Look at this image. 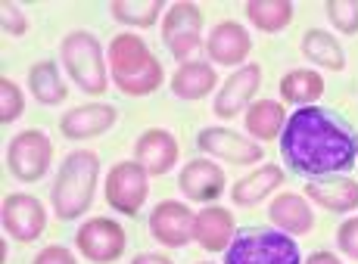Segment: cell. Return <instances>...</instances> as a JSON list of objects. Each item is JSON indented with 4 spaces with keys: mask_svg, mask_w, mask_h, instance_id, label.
<instances>
[{
    "mask_svg": "<svg viewBox=\"0 0 358 264\" xmlns=\"http://www.w3.org/2000/svg\"><path fill=\"white\" fill-rule=\"evenodd\" d=\"M0 13H3V31L10 34V38H22V34L29 31V19L19 10V3H3Z\"/></svg>",
    "mask_w": 358,
    "mask_h": 264,
    "instance_id": "4dcf8cb0",
    "label": "cell"
},
{
    "mask_svg": "<svg viewBox=\"0 0 358 264\" xmlns=\"http://www.w3.org/2000/svg\"><path fill=\"white\" fill-rule=\"evenodd\" d=\"M162 38L169 44L171 57L187 59L199 50L203 41V13L196 3H171V10L162 19Z\"/></svg>",
    "mask_w": 358,
    "mask_h": 264,
    "instance_id": "52a82bcc",
    "label": "cell"
},
{
    "mask_svg": "<svg viewBox=\"0 0 358 264\" xmlns=\"http://www.w3.org/2000/svg\"><path fill=\"white\" fill-rule=\"evenodd\" d=\"M336 242H340V249L349 255V258L358 261V218L343 221L340 233H336Z\"/></svg>",
    "mask_w": 358,
    "mask_h": 264,
    "instance_id": "1f68e13d",
    "label": "cell"
},
{
    "mask_svg": "<svg viewBox=\"0 0 358 264\" xmlns=\"http://www.w3.org/2000/svg\"><path fill=\"white\" fill-rule=\"evenodd\" d=\"M308 199L327 212H352L358 208V180L352 177H312L306 186Z\"/></svg>",
    "mask_w": 358,
    "mask_h": 264,
    "instance_id": "ac0fdd59",
    "label": "cell"
},
{
    "mask_svg": "<svg viewBox=\"0 0 358 264\" xmlns=\"http://www.w3.org/2000/svg\"><path fill=\"white\" fill-rule=\"evenodd\" d=\"M178 184H181L184 196L194 199V203H212L224 193V171L218 165L206 162V159H194V162L184 165Z\"/></svg>",
    "mask_w": 358,
    "mask_h": 264,
    "instance_id": "2e32d148",
    "label": "cell"
},
{
    "mask_svg": "<svg viewBox=\"0 0 358 264\" xmlns=\"http://www.w3.org/2000/svg\"><path fill=\"white\" fill-rule=\"evenodd\" d=\"M63 66L72 81L85 94H103L106 90V66H103V47L91 31H72L63 41Z\"/></svg>",
    "mask_w": 358,
    "mask_h": 264,
    "instance_id": "5b68a950",
    "label": "cell"
},
{
    "mask_svg": "<svg viewBox=\"0 0 358 264\" xmlns=\"http://www.w3.org/2000/svg\"><path fill=\"white\" fill-rule=\"evenodd\" d=\"M194 240L206 252H228L234 240V218L228 208H218V205L203 208L194 221Z\"/></svg>",
    "mask_w": 358,
    "mask_h": 264,
    "instance_id": "d6986e66",
    "label": "cell"
},
{
    "mask_svg": "<svg viewBox=\"0 0 358 264\" xmlns=\"http://www.w3.org/2000/svg\"><path fill=\"white\" fill-rule=\"evenodd\" d=\"M284 106L274 100H259L250 106L246 112V131H250L256 140H274L284 128Z\"/></svg>",
    "mask_w": 358,
    "mask_h": 264,
    "instance_id": "484cf974",
    "label": "cell"
},
{
    "mask_svg": "<svg viewBox=\"0 0 358 264\" xmlns=\"http://www.w3.org/2000/svg\"><path fill=\"white\" fill-rule=\"evenodd\" d=\"M280 94H284L287 103H296V106H312L321 94H324V78L312 68H296V72L284 75L280 78Z\"/></svg>",
    "mask_w": 358,
    "mask_h": 264,
    "instance_id": "cb8c5ba5",
    "label": "cell"
},
{
    "mask_svg": "<svg viewBox=\"0 0 358 264\" xmlns=\"http://www.w3.org/2000/svg\"><path fill=\"white\" fill-rule=\"evenodd\" d=\"M29 87H31L34 100L44 103V106H57V103H63L66 94H69L66 85H63V78H59V68L53 66L50 59H44V62H38V66H31V72H29Z\"/></svg>",
    "mask_w": 358,
    "mask_h": 264,
    "instance_id": "d4e9b609",
    "label": "cell"
},
{
    "mask_svg": "<svg viewBox=\"0 0 358 264\" xmlns=\"http://www.w3.org/2000/svg\"><path fill=\"white\" fill-rule=\"evenodd\" d=\"M78 252L94 264H109L115 258H122L125 252V230L109 218H91L78 227L75 233Z\"/></svg>",
    "mask_w": 358,
    "mask_h": 264,
    "instance_id": "ba28073f",
    "label": "cell"
},
{
    "mask_svg": "<svg viewBox=\"0 0 358 264\" xmlns=\"http://www.w3.org/2000/svg\"><path fill=\"white\" fill-rule=\"evenodd\" d=\"M280 149L293 171L308 177H330L355 165L358 137L346 122L330 115L327 109L302 106L287 118Z\"/></svg>",
    "mask_w": 358,
    "mask_h": 264,
    "instance_id": "6da1fadb",
    "label": "cell"
},
{
    "mask_svg": "<svg viewBox=\"0 0 358 264\" xmlns=\"http://www.w3.org/2000/svg\"><path fill=\"white\" fill-rule=\"evenodd\" d=\"M246 16L259 31H280L293 22V3H287V0H250Z\"/></svg>",
    "mask_w": 358,
    "mask_h": 264,
    "instance_id": "4316f807",
    "label": "cell"
},
{
    "mask_svg": "<svg viewBox=\"0 0 358 264\" xmlns=\"http://www.w3.org/2000/svg\"><path fill=\"white\" fill-rule=\"evenodd\" d=\"M147 171L141 162H119L106 177V199L115 212L137 214L141 205L147 203Z\"/></svg>",
    "mask_w": 358,
    "mask_h": 264,
    "instance_id": "9c48e42d",
    "label": "cell"
},
{
    "mask_svg": "<svg viewBox=\"0 0 358 264\" xmlns=\"http://www.w3.org/2000/svg\"><path fill=\"white\" fill-rule=\"evenodd\" d=\"M115 106H106V103H91V106H78L72 109L69 115H63L59 122V131L69 137V140H87V137L106 134L109 128L115 124Z\"/></svg>",
    "mask_w": 358,
    "mask_h": 264,
    "instance_id": "9a60e30c",
    "label": "cell"
},
{
    "mask_svg": "<svg viewBox=\"0 0 358 264\" xmlns=\"http://www.w3.org/2000/svg\"><path fill=\"white\" fill-rule=\"evenodd\" d=\"M97 175H100V159L94 156V152L78 149V152H72V156H66L57 184H53V193H50L53 212L63 221L81 218L94 203Z\"/></svg>",
    "mask_w": 358,
    "mask_h": 264,
    "instance_id": "3957f363",
    "label": "cell"
},
{
    "mask_svg": "<svg viewBox=\"0 0 358 264\" xmlns=\"http://www.w3.org/2000/svg\"><path fill=\"white\" fill-rule=\"evenodd\" d=\"M268 218L274 221V224L280 227L284 233H308L315 227V214L308 203L302 196H296V193H284V196H278L268 208Z\"/></svg>",
    "mask_w": 358,
    "mask_h": 264,
    "instance_id": "ffe728a7",
    "label": "cell"
},
{
    "mask_svg": "<svg viewBox=\"0 0 358 264\" xmlns=\"http://www.w3.org/2000/svg\"><path fill=\"white\" fill-rule=\"evenodd\" d=\"M162 13V0H115L113 16L125 25H137V29H150L156 25Z\"/></svg>",
    "mask_w": 358,
    "mask_h": 264,
    "instance_id": "83f0119b",
    "label": "cell"
},
{
    "mask_svg": "<svg viewBox=\"0 0 358 264\" xmlns=\"http://www.w3.org/2000/svg\"><path fill=\"white\" fill-rule=\"evenodd\" d=\"M215 81H218V75L209 62H184L175 72V78H171V90L181 100H203L215 87Z\"/></svg>",
    "mask_w": 358,
    "mask_h": 264,
    "instance_id": "7402d4cb",
    "label": "cell"
},
{
    "mask_svg": "<svg viewBox=\"0 0 358 264\" xmlns=\"http://www.w3.org/2000/svg\"><path fill=\"white\" fill-rule=\"evenodd\" d=\"M206 47H209V57L215 59L218 66H240V62L250 57L252 41H250V34H246L243 25H237V22H218L215 29L209 31V41H206Z\"/></svg>",
    "mask_w": 358,
    "mask_h": 264,
    "instance_id": "e0dca14e",
    "label": "cell"
},
{
    "mask_svg": "<svg viewBox=\"0 0 358 264\" xmlns=\"http://www.w3.org/2000/svg\"><path fill=\"white\" fill-rule=\"evenodd\" d=\"M137 162L143 165V171L153 177L159 175H169L171 168L178 165V140L175 134L162 128H150L141 134L137 140Z\"/></svg>",
    "mask_w": 358,
    "mask_h": 264,
    "instance_id": "4fadbf2b",
    "label": "cell"
},
{
    "mask_svg": "<svg viewBox=\"0 0 358 264\" xmlns=\"http://www.w3.org/2000/svg\"><path fill=\"white\" fill-rule=\"evenodd\" d=\"M22 90L13 85L10 78H0V122L10 124L22 115Z\"/></svg>",
    "mask_w": 358,
    "mask_h": 264,
    "instance_id": "f546056e",
    "label": "cell"
},
{
    "mask_svg": "<svg viewBox=\"0 0 358 264\" xmlns=\"http://www.w3.org/2000/svg\"><path fill=\"white\" fill-rule=\"evenodd\" d=\"M306 264H340V258L334 252H315V255H308Z\"/></svg>",
    "mask_w": 358,
    "mask_h": 264,
    "instance_id": "e575fe53",
    "label": "cell"
},
{
    "mask_svg": "<svg viewBox=\"0 0 358 264\" xmlns=\"http://www.w3.org/2000/svg\"><path fill=\"white\" fill-rule=\"evenodd\" d=\"M109 68H113L115 87L128 96H147L162 85L159 59L150 53V47L137 34L113 38V44H109Z\"/></svg>",
    "mask_w": 358,
    "mask_h": 264,
    "instance_id": "7a4b0ae2",
    "label": "cell"
},
{
    "mask_svg": "<svg viewBox=\"0 0 358 264\" xmlns=\"http://www.w3.org/2000/svg\"><path fill=\"white\" fill-rule=\"evenodd\" d=\"M262 85V68L259 66H243L224 81V87L215 96V115L234 118L246 109V103L256 96V90Z\"/></svg>",
    "mask_w": 358,
    "mask_h": 264,
    "instance_id": "5bb4252c",
    "label": "cell"
},
{
    "mask_svg": "<svg viewBox=\"0 0 358 264\" xmlns=\"http://www.w3.org/2000/svg\"><path fill=\"white\" fill-rule=\"evenodd\" d=\"M47 227V212L34 196L25 193H13L3 199V230L19 242H31L44 233Z\"/></svg>",
    "mask_w": 358,
    "mask_h": 264,
    "instance_id": "8fae6325",
    "label": "cell"
},
{
    "mask_svg": "<svg viewBox=\"0 0 358 264\" xmlns=\"http://www.w3.org/2000/svg\"><path fill=\"white\" fill-rule=\"evenodd\" d=\"M194 221H196V214L184 203L165 199V203H159L153 208V214H150V233L159 242H165V246L178 249L194 240Z\"/></svg>",
    "mask_w": 358,
    "mask_h": 264,
    "instance_id": "7c38bea8",
    "label": "cell"
},
{
    "mask_svg": "<svg viewBox=\"0 0 358 264\" xmlns=\"http://www.w3.org/2000/svg\"><path fill=\"white\" fill-rule=\"evenodd\" d=\"M280 184H284V171H280L278 165H259L252 175H246L243 180L234 184L231 196L237 205H256L259 199H265L268 193L278 190Z\"/></svg>",
    "mask_w": 358,
    "mask_h": 264,
    "instance_id": "44dd1931",
    "label": "cell"
},
{
    "mask_svg": "<svg viewBox=\"0 0 358 264\" xmlns=\"http://www.w3.org/2000/svg\"><path fill=\"white\" fill-rule=\"evenodd\" d=\"M196 147L203 152H209V156H218L234 165H256L265 156L262 143L246 140V137H240L231 128H203L196 137Z\"/></svg>",
    "mask_w": 358,
    "mask_h": 264,
    "instance_id": "30bf717a",
    "label": "cell"
},
{
    "mask_svg": "<svg viewBox=\"0 0 358 264\" xmlns=\"http://www.w3.org/2000/svg\"><path fill=\"white\" fill-rule=\"evenodd\" d=\"M327 19L334 22V29H340L343 34H355L358 31V3H352V0H330Z\"/></svg>",
    "mask_w": 358,
    "mask_h": 264,
    "instance_id": "f1b7e54d",
    "label": "cell"
},
{
    "mask_svg": "<svg viewBox=\"0 0 358 264\" xmlns=\"http://www.w3.org/2000/svg\"><path fill=\"white\" fill-rule=\"evenodd\" d=\"M302 53H306L308 62H315V66L334 68V72L346 68V53H343L340 41H334V34H327L321 29H308L302 34Z\"/></svg>",
    "mask_w": 358,
    "mask_h": 264,
    "instance_id": "603a6c76",
    "label": "cell"
},
{
    "mask_svg": "<svg viewBox=\"0 0 358 264\" xmlns=\"http://www.w3.org/2000/svg\"><path fill=\"white\" fill-rule=\"evenodd\" d=\"M53 159V143L44 131H22V134L13 137L10 149H6V165L19 180L31 184V180H41L50 168Z\"/></svg>",
    "mask_w": 358,
    "mask_h": 264,
    "instance_id": "8992f818",
    "label": "cell"
},
{
    "mask_svg": "<svg viewBox=\"0 0 358 264\" xmlns=\"http://www.w3.org/2000/svg\"><path fill=\"white\" fill-rule=\"evenodd\" d=\"M34 264H78V261H75V255L63 246H47L44 252H38Z\"/></svg>",
    "mask_w": 358,
    "mask_h": 264,
    "instance_id": "d6a6232c",
    "label": "cell"
},
{
    "mask_svg": "<svg viewBox=\"0 0 358 264\" xmlns=\"http://www.w3.org/2000/svg\"><path fill=\"white\" fill-rule=\"evenodd\" d=\"M131 264H175V261L165 258V255H156V252H143V255H137Z\"/></svg>",
    "mask_w": 358,
    "mask_h": 264,
    "instance_id": "836d02e7",
    "label": "cell"
},
{
    "mask_svg": "<svg viewBox=\"0 0 358 264\" xmlns=\"http://www.w3.org/2000/svg\"><path fill=\"white\" fill-rule=\"evenodd\" d=\"M224 264H302L299 246L284 230H246L228 246Z\"/></svg>",
    "mask_w": 358,
    "mask_h": 264,
    "instance_id": "277c9868",
    "label": "cell"
}]
</instances>
